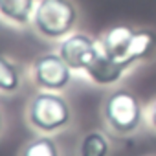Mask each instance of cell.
<instances>
[{
	"instance_id": "1",
	"label": "cell",
	"mask_w": 156,
	"mask_h": 156,
	"mask_svg": "<svg viewBox=\"0 0 156 156\" xmlns=\"http://www.w3.org/2000/svg\"><path fill=\"white\" fill-rule=\"evenodd\" d=\"M72 121V108L68 101L50 90L35 94L28 105V123L44 134L62 130Z\"/></svg>"
},
{
	"instance_id": "2",
	"label": "cell",
	"mask_w": 156,
	"mask_h": 156,
	"mask_svg": "<svg viewBox=\"0 0 156 156\" xmlns=\"http://www.w3.org/2000/svg\"><path fill=\"white\" fill-rule=\"evenodd\" d=\"M103 118L110 130L119 136L136 132L143 119L140 99L129 90H114L103 103Z\"/></svg>"
},
{
	"instance_id": "3",
	"label": "cell",
	"mask_w": 156,
	"mask_h": 156,
	"mask_svg": "<svg viewBox=\"0 0 156 156\" xmlns=\"http://www.w3.org/2000/svg\"><path fill=\"white\" fill-rule=\"evenodd\" d=\"M77 20V9L70 0H41L35 13L33 26L46 39L66 37Z\"/></svg>"
},
{
	"instance_id": "4",
	"label": "cell",
	"mask_w": 156,
	"mask_h": 156,
	"mask_svg": "<svg viewBox=\"0 0 156 156\" xmlns=\"http://www.w3.org/2000/svg\"><path fill=\"white\" fill-rule=\"evenodd\" d=\"M31 77L39 88L59 92L72 81V68L59 53H44L33 61Z\"/></svg>"
},
{
	"instance_id": "5",
	"label": "cell",
	"mask_w": 156,
	"mask_h": 156,
	"mask_svg": "<svg viewBox=\"0 0 156 156\" xmlns=\"http://www.w3.org/2000/svg\"><path fill=\"white\" fill-rule=\"evenodd\" d=\"M99 42H96L92 37L85 33H73L68 35L59 48V55L66 61V64L72 70H81L85 72L87 66L92 62V59L99 51Z\"/></svg>"
},
{
	"instance_id": "6",
	"label": "cell",
	"mask_w": 156,
	"mask_h": 156,
	"mask_svg": "<svg viewBox=\"0 0 156 156\" xmlns=\"http://www.w3.org/2000/svg\"><path fill=\"white\" fill-rule=\"evenodd\" d=\"M130 66L125 64V62H119L116 61L114 57H110L101 46H99V51L98 55L92 59V62L87 66L85 73L90 77V79L96 83V85H101V87H108V85H114L118 83L123 73L129 70Z\"/></svg>"
},
{
	"instance_id": "7",
	"label": "cell",
	"mask_w": 156,
	"mask_h": 156,
	"mask_svg": "<svg viewBox=\"0 0 156 156\" xmlns=\"http://www.w3.org/2000/svg\"><path fill=\"white\" fill-rule=\"evenodd\" d=\"M132 35H134V28L130 26H112L105 31L103 39H101V48L110 55L114 57L116 61L119 62H125L129 66H132L129 61H127V55H129V48H130V41H132Z\"/></svg>"
},
{
	"instance_id": "8",
	"label": "cell",
	"mask_w": 156,
	"mask_h": 156,
	"mask_svg": "<svg viewBox=\"0 0 156 156\" xmlns=\"http://www.w3.org/2000/svg\"><path fill=\"white\" fill-rule=\"evenodd\" d=\"M154 48H156V35L152 31H149V30H134L127 61L130 64H134L138 61H143V59L152 55Z\"/></svg>"
},
{
	"instance_id": "9",
	"label": "cell",
	"mask_w": 156,
	"mask_h": 156,
	"mask_svg": "<svg viewBox=\"0 0 156 156\" xmlns=\"http://www.w3.org/2000/svg\"><path fill=\"white\" fill-rule=\"evenodd\" d=\"M110 154V141L99 130L87 132L77 147V156H108Z\"/></svg>"
},
{
	"instance_id": "10",
	"label": "cell",
	"mask_w": 156,
	"mask_h": 156,
	"mask_svg": "<svg viewBox=\"0 0 156 156\" xmlns=\"http://www.w3.org/2000/svg\"><path fill=\"white\" fill-rule=\"evenodd\" d=\"M33 11V0H0V15L15 24H28Z\"/></svg>"
},
{
	"instance_id": "11",
	"label": "cell",
	"mask_w": 156,
	"mask_h": 156,
	"mask_svg": "<svg viewBox=\"0 0 156 156\" xmlns=\"http://www.w3.org/2000/svg\"><path fill=\"white\" fill-rule=\"evenodd\" d=\"M19 156H61V154L57 143L50 136H37L20 149Z\"/></svg>"
},
{
	"instance_id": "12",
	"label": "cell",
	"mask_w": 156,
	"mask_h": 156,
	"mask_svg": "<svg viewBox=\"0 0 156 156\" xmlns=\"http://www.w3.org/2000/svg\"><path fill=\"white\" fill-rule=\"evenodd\" d=\"M20 87V73L17 70V66L6 59L0 57V90L2 92H17Z\"/></svg>"
},
{
	"instance_id": "13",
	"label": "cell",
	"mask_w": 156,
	"mask_h": 156,
	"mask_svg": "<svg viewBox=\"0 0 156 156\" xmlns=\"http://www.w3.org/2000/svg\"><path fill=\"white\" fill-rule=\"evenodd\" d=\"M151 125L156 129V99H154L152 105H151Z\"/></svg>"
},
{
	"instance_id": "14",
	"label": "cell",
	"mask_w": 156,
	"mask_h": 156,
	"mask_svg": "<svg viewBox=\"0 0 156 156\" xmlns=\"http://www.w3.org/2000/svg\"><path fill=\"white\" fill-rule=\"evenodd\" d=\"M2 121L4 119H2V110H0V130H2Z\"/></svg>"
}]
</instances>
